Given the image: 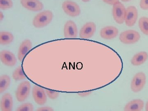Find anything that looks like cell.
Listing matches in <instances>:
<instances>
[{
	"label": "cell",
	"mask_w": 148,
	"mask_h": 111,
	"mask_svg": "<svg viewBox=\"0 0 148 111\" xmlns=\"http://www.w3.org/2000/svg\"><path fill=\"white\" fill-rule=\"evenodd\" d=\"M53 18L52 12L49 10L43 11L35 16L33 20V24L36 28H43L50 24Z\"/></svg>",
	"instance_id": "cell-1"
},
{
	"label": "cell",
	"mask_w": 148,
	"mask_h": 111,
	"mask_svg": "<svg viewBox=\"0 0 148 111\" xmlns=\"http://www.w3.org/2000/svg\"><path fill=\"white\" fill-rule=\"evenodd\" d=\"M120 40L123 43L132 44L138 42L140 38V34L133 30H127L122 32L120 35Z\"/></svg>",
	"instance_id": "cell-2"
},
{
	"label": "cell",
	"mask_w": 148,
	"mask_h": 111,
	"mask_svg": "<svg viewBox=\"0 0 148 111\" xmlns=\"http://www.w3.org/2000/svg\"><path fill=\"white\" fill-rule=\"evenodd\" d=\"M62 8L65 13L71 17H76L80 14L81 10L79 5L73 1H65L62 3Z\"/></svg>",
	"instance_id": "cell-3"
},
{
	"label": "cell",
	"mask_w": 148,
	"mask_h": 111,
	"mask_svg": "<svg viewBox=\"0 0 148 111\" xmlns=\"http://www.w3.org/2000/svg\"><path fill=\"white\" fill-rule=\"evenodd\" d=\"M146 75L143 72H139L135 74L131 83V90L133 92H140L143 89L146 84Z\"/></svg>",
	"instance_id": "cell-4"
},
{
	"label": "cell",
	"mask_w": 148,
	"mask_h": 111,
	"mask_svg": "<svg viewBox=\"0 0 148 111\" xmlns=\"http://www.w3.org/2000/svg\"><path fill=\"white\" fill-rule=\"evenodd\" d=\"M126 9L124 5L119 1L116 3L113 8V16L117 24H121L125 20Z\"/></svg>",
	"instance_id": "cell-5"
},
{
	"label": "cell",
	"mask_w": 148,
	"mask_h": 111,
	"mask_svg": "<svg viewBox=\"0 0 148 111\" xmlns=\"http://www.w3.org/2000/svg\"><path fill=\"white\" fill-rule=\"evenodd\" d=\"M31 84L28 81H24L18 86L16 92V97L19 102H23L30 94Z\"/></svg>",
	"instance_id": "cell-6"
},
{
	"label": "cell",
	"mask_w": 148,
	"mask_h": 111,
	"mask_svg": "<svg viewBox=\"0 0 148 111\" xmlns=\"http://www.w3.org/2000/svg\"><path fill=\"white\" fill-rule=\"evenodd\" d=\"M138 11L134 6H130L126 9L125 24L127 27H133L138 20Z\"/></svg>",
	"instance_id": "cell-7"
},
{
	"label": "cell",
	"mask_w": 148,
	"mask_h": 111,
	"mask_svg": "<svg viewBox=\"0 0 148 111\" xmlns=\"http://www.w3.org/2000/svg\"><path fill=\"white\" fill-rule=\"evenodd\" d=\"M96 30V25L94 22H87L80 30V38L82 39L90 38L94 35Z\"/></svg>",
	"instance_id": "cell-8"
},
{
	"label": "cell",
	"mask_w": 148,
	"mask_h": 111,
	"mask_svg": "<svg viewBox=\"0 0 148 111\" xmlns=\"http://www.w3.org/2000/svg\"><path fill=\"white\" fill-rule=\"evenodd\" d=\"M32 94L35 102L39 105H43L47 102L46 94L44 89L38 86H34L32 90Z\"/></svg>",
	"instance_id": "cell-9"
},
{
	"label": "cell",
	"mask_w": 148,
	"mask_h": 111,
	"mask_svg": "<svg viewBox=\"0 0 148 111\" xmlns=\"http://www.w3.org/2000/svg\"><path fill=\"white\" fill-rule=\"evenodd\" d=\"M64 37L66 38H76L77 37L78 30L76 24L72 20L66 22L64 27Z\"/></svg>",
	"instance_id": "cell-10"
},
{
	"label": "cell",
	"mask_w": 148,
	"mask_h": 111,
	"mask_svg": "<svg viewBox=\"0 0 148 111\" xmlns=\"http://www.w3.org/2000/svg\"><path fill=\"white\" fill-rule=\"evenodd\" d=\"M0 58L3 64L5 66L12 67L15 66L17 63L16 56L9 51H2L0 52Z\"/></svg>",
	"instance_id": "cell-11"
},
{
	"label": "cell",
	"mask_w": 148,
	"mask_h": 111,
	"mask_svg": "<svg viewBox=\"0 0 148 111\" xmlns=\"http://www.w3.org/2000/svg\"><path fill=\"white\" fill-rule=\"evenodd\" d=\"M21 4L28 10L38 12L42 10L44 5L40 0H20Z\"/></svg>",
	"instance_id": "cell-12"
},
{
	"label": "cell",
	"mask_w": 148,
	"mask_h": 111,
	"mask_svg": "<svg viewBox=\"0 0 148 111\" xmlns=\"http://www.w3.org/2000/svg\"><path fill=\"white\" fill-rule=\"evenodd\" d=\"M119 30L117 28L113 26H108L101 29L100 35L101 38L106 40H111L117 36Z\"/></svg>",
	"instance_id": "cell-13"
},
{
	"label": "cell",
	"mask_w": 148,
	"mask_h": 111,
	"mask_svg": "<svg viewBox=\"0 0 148 111\" xmlns=\"http://www.w3.org/2000/svg\"><path fill=\"white\" fill-rule=\"evenodd\" d=\"M13 101L12 96L10 93H6L2 97L1 101V109L2 111L12 110Z\"/></svg>",
	"instance_id": "cell-14"
},
{
	"label": "cell",
	"mask_w": 148,
	"mask_h": 111,
	"mask_svg": "<svg viewBox=\"0 0 148 111\" xmlns=\"http://www.w3.org/2000/svg\"><path fill=\"white\" fill-rule=\"evenodd\" d=\"M32 44L30 40L26 39L23 41L18 49V58L20 61H23L26 54L32 49Z\"/></svg>",
	"instance_id": "cell-15"
},
{
	"label": "cell",
	"mask_w": 148,
	"mask_h": 111,
	"mask_svg": "<svg viewBox=\"0 0 148 111\" xmlns=\"http://www.w3.org/2000/svg\"><path fill=\"white\" fill-rule=\"evenodd\" d=\"M144 103L140 99H135L130 101L125 107V111H140L143 110Z\"/></svg>",
	"instance_id": "cell-16"
},
{
	"label": "cell",
	"mask_w": 148,
	"mask_h": 111,
	"mask_svg": "<svg viewBox=\"0 0 148 111\" xmlns=\"http://www.w3.org/2000/svg\"><path fill=\"white\" fill-rule=\"evenodd\" d=\"M148 58V54L146 51H141L134 56L131 63L134 66H140L145 63Z\"/></svg>",
	"instance_id": "cell-17"
},
{
	"label": "cell",
	"mask_w": 148,
	"mask_h": 111,
	"mask_svg": "<svg viewBox=\"0 0 148 111\" xmlns=\"http://www.w3.org/2000/svg\"><path fill=\"white\" fill-rule=\"evenodd\" d=\"M14 39L13 35L8 32H0V44L3 45L10 44Z\"/></svg>",
	"instance_id": "cell-18"
},
{
	"label": "cell",
	"mask_w": 148,
	"mask_h": 111,
	"mask_svg": "<svg viewBox=\"0 0 148 111\" xmlns=\"http://www.w3.org/2000/svg\"><path fill=\"white\" fill-rule=\"evenodd\" d=\"M10 78L7 75H3L0 77V93H2L8 88L10 85Z\"/></svg>",
	"instance_id": "cell-19"
},
{
	"label": "cell",
	"mask_w": 148,
	"mask_h": 111,
	"mask_svg": "<svg viewBox=\"0 0 148 111\" xmlns=\"http://www.w3.org/2000/svg\"><path fill=\"white\" fill-rule=\"evenodd\" d=\"M139 27L143 34L148 36V17L143 16L139 19Z\"/></svg>",
	"instance_id": "cell-20"
},
{
	"label": "cell",
	"mask_w": 148,
	"mask_h": 111,
	"mask_svg": "<svg viewBox=\"0 0 148 111\" xmlns=\"http://www.w3.org/2000/svg\"><path fill=\"white\" fill-rule=\"evenodd\" d=\"M12 78L16 81L21 80L26 78L21 66L17 67L12 73Z\"/></svg>",
	"instance_id": "cell-21"
},
{
	"label": "cell",
	"mask_w": 148,
	"mask_h": 111,
	"mask_svg": "<svg viewBox=\"0 0 148 111\" xmlns=\"http://www.w3.org/2000/svg\"><path fill=\"white\" fill-rule=\"evenodd\" d=\"M12 0H0V8L3 10L9 9L13 7Z\"/></svg>",
	"instance_id": "cell-22"
},
{
	"label": "cell",
	"mask_w": 148,
	"mask_h": 111,
	"mask_svg": "<svg viewBox=\"0 0 148 111\" xmlns=\"http://www.w3.org/2000/svg\"><path fill=\"white\" fill-rule=\"evenodd\" d=\"M34 106L31 103H25L22 104L18 107L16 111H32L34 110Z\"/></svg>",
	"instance_id": "cell-23"
},
{
	"label": "cell",
	"mask_w": 148,
	"mask_h": 111,
	"mask_svg": "<svg viewBox=\"0 0 148 111\" xmlns=\"http://www.w3.org/2000/svg\"><path fill=\"white\" fill-rule=\"evenodd\" d=\"M46 93L48 97L51 99H55L58 98L59 95V92L57 91H54L53 90H48L46 89L45 90Z\"/></svg>",
	"instance_id": "cell-24"
},
{
	"label": "cell",
	"mask_w": 148,
	"mask_h": 111,
	"mask_svg": "<svg viewBox=\"0 0 148 111\" xmlns=\"http://www.w3.org/2000/svg\"><path fill=\"white\" fill-rule=\"evenodd\" d=\"M140 6L144 10H148V0H141Z\"/></svg>",
	"instance_id": "cell-25"
},
{
	"label": "cell",
	"mask_w": 148,
	"mask_h": 111,
	"mask_svg": "<svg viewBox=\"0 0 148 111\" xmlns=\"http://www.w3.org/2000/svg\"><path fill=\"white\" fill-rule=\"evenodd\" d=\"M52 108L49 107H44L39 108L36 110L37 111H53Z\"/></svg>",
	"instance_id": "cell-26"
},
{
	"label": "cell",
	"mask_w": 148,
	"mask_h": 111,
	"mask_svg": "<svg viewBox=\"0 0 148 111\" xmlns=\"http://www.w3.org/2000/svg\"><path fill=\"white\" fill-rule=\"evenodd\" d=\"M104 2L110 5H114V4L119 1V0H102Z\"/></svg>",
	"instance_id": "cell-27"
},
{
	"label": "cell",
	"mask_w": 148,
	"mask_h": 111,
	"mask_svg": "<svg viewBox=\"0 0 148 111\" xmlns=\"http://www.w3.org/2000/svg\"><path fill=\"white\" fill-rule=\"evenodd\" d=\"M91 93V91H88V92H79L78 93V95L81 97H86L90 95Z\"/></svg>",
	"instance_id": "cell-28"
},
{
	"label": "cell",
	"mask_w": 148,
	"mask_h": 111,
	"mask_svg": "<svg viewBox=\"0 0 148 111\" xmlns=\"http://www.w3.org/2000/svg\"><path fill=\"white\" fill-rule=\"evenodd\" d=\"M4 14L1 11H0V20L2 21L4 18Z\"/></svg>",
	"instance_id": "cell-29"
},
{
	"label": "cell",
	"mask_w": 148,
	"mask_h": 111,
	"mask_svg": "<svg viewBox=\"0 0 148 111\" xmlns=\"http://www.w3.org/2000/svg\"><path fill=\"white\" fill-rule=\"evenodd\" d=\"M145 110L147 111H148V101L146 104Z\"/></svg>",
	"instance_id": "cell-30"
},
{
	"label": "cell",
	"mask_w": 148,
	"mask_h": 111,
	"mask_svg": "<svg viewBox=\"0 0 148 111\" xmlns=\"http://www.w3.org/2000/svg\"><path fill=\"white\" fill-rule=\"evenodd\" d=\"M84 2H88L90 1V0H82Z\"/></svg>",
	"instance_id": "cell-31"
},
{
	"label": "cell",
	"mask_w": 148,
	"mask_h": 111,
	"mask_svg": "<svg viewBox=\"0 0 148 111\" xmlns=\"http://www.w3.org/2000/svg\"><path fill=\"white\" fill-rule=\"evenodd\" d=\"M121 1L123 2H128L130 1H131V0H121Z\"/></svg>",
	"instance_id": "cell-32"
}]
</instances>
